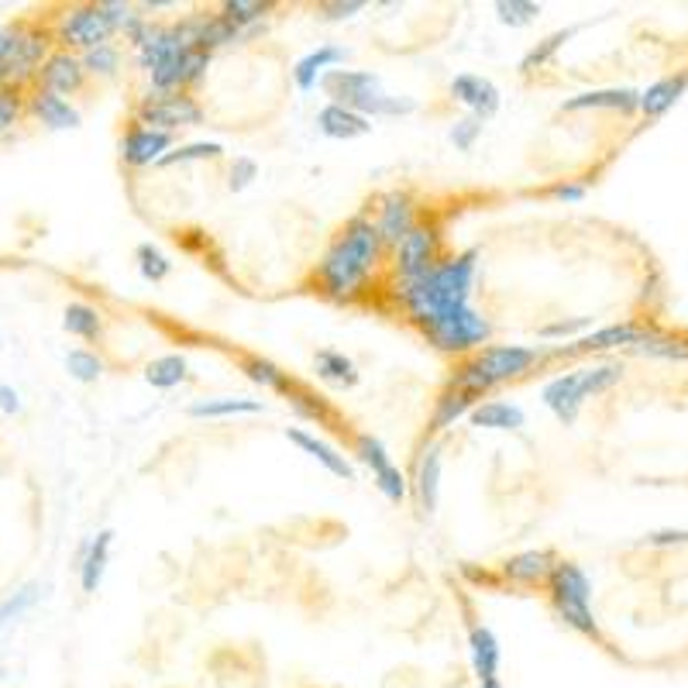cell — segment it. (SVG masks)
I'll return each mask as SVG.
<instances>
[{
	"label": "cell",
	"instance_id": "obj_18",
	"mask_svg": "<svg viewBox=\"0 0 688 688\" xmlns=\"http://www.w3.org/2000/svg\"><path fill=\"white\" fill-rule=\"evenodd\" d=\"M640 97L644 90H630V87H613V90H589L578 93L572 100H564L561 111H620V114H637L640 111Z\"/></svg>",
	"mask_w": 688,
	"mask_h": 688
},
{
	"label": "cell",
	"instance_id": "obj_51",
	"mask_svg": "<svg viewBox=\"0 0 688 688\" xmlns=\"http://www.w3.org/2000/svg\"><path fill=\"white\" fill-rule=\"evenodd\" d=\"M555 196L564 200V204H578V200L585 196V183H558Z\"/></svg>",
	"mask_w": 688,
	"mask_h": 688
},
{
	"label": "cell",
	"instance_id": "obj_2",
	"mask_svg": "<svg viewBox=\"0 0 688 688\" xmlns=\"http://www.w3.org/2000/svg\"><path fill=\"white\" fill-rule=\"evenodd\" d=\"M379 258H382V238H379L375 220H369L366 214L352 217L320 258L317 266L320 290L331 300L361 296L379 266Z\"/></svg>",
	"mask_w": 688,
	"mask_h": 688
},
{
	"label": "cell",
	"instance_id": "obj_22",
	"mask_svg": "<svg viewBox=\"0 0 688 688\" xmlns=\"http://www.w3.org/2000/svg\"><path fill=\"white\" fill-rule=\"evenodd\" d=\"M286 437L296 444V448H300L303 455H310L314 461H320L323 469H328L331 475H337V479H348V482L355 479V469L348 464V458H344V455H337V451L331 448L328 441H320L317 434H310V431H300V428H290V431H286Z\"/></svg>",
	"mask_w": 688,
	"mask_h": 688
},
{
	"label": "cell",
	"instance_id": "obj_44",
	"mask_svg": "<svg viewBox=\"0 0 688 688\" xmlns=\"http://www.w3.org/2000/svg\"><path fill=\"white\" fill-rule=\"evenodd\" d=\"M138 269H141V276H145L149 282H162V279L173 272V262L162 255L155 245H138Z\"/></svg>",
	"mask_w": 688,
	"mask_h": 688
},
{
	"label": "cell",
	"instance_id": "obj_32",
	"mask_svg": "<svg viewBox=\"0 0 688 688\" xmlns=\"http://www.w3.org/2000/svg\"><path fill=\"white\" fill-rule=\"evenodd\" d=\"M187 379V358L183 355H162L145 366V382L155 390H173Z\"/></svg>",
	"mask_w": 688,
	"mask_h": 688
},
{
	"label": "cell",
	"instance_id": "obj_34",
	"mask_svg": "<svg viewBox=\"0 0 688 688\" xmlns=\"http://www.w3.org/2000/svg\"><path fill=\"white\" fill-rule=\"evenodd\" d=\"M245 375L252 379V382H258V386H266V390H276V393H282V396H290L296 386H293V379L282 372L279 366H272V361H266V358H245Z\"/></svg>",
	"mask_w": 688,
	"mask_h": 688
},
{
	"label": "cell",
	"instance_id": "obj_9",
	"mask_svg": "<svg viewBox=\"0 0 688 688\" xmlns=\"http://www.w3.org/2000/svg\"><path fill=\"white\" fill-rule=\"evenodd\" d=\"M52 52H55L52 28L35 25V22H25V28H22V42H17V52H14L11 69H8V87L25 90L28 84H35V79H38V69L46 66V59H49Z\"/></svg>",
	"mask_w": 688,
	"mask_h": 688
},
{
	"label": "cell",
	"instance_id": "obj_25",
	"mask_svg": "<svg viewBox=\"0 0 688 688\" xmlns=\"http://www.w3.org/2000/svg\"><path fill=\"white\" fill-rule=\"evenodd\" d=\"M417 499L423 513H434L437 506V493H441V448L437 444H428L417 461Z\"/></svg>",
	"mask_w": 688,
	"mask_h": 688
},
{
	"label": "cell",
	"instance_id": "obj_23",
	"mask_svg": "<svg viewBox=\"0 0 688 688\" xmlns=\"http://www.w3.org/2000/svg\"><path fill=\"white\" fill-rule=\"evenodd\" d=\"M469 651H472V667H475V678L479 685L485 681H499V640L496 634L489 630V626H472V634H469Z\"/></svg>",
	"mask_w": 688,
	"mask_h": 688
},
{
	"label": "cell",
	"instance_id": "obj_46",
	"mask_svg": "<svg viewBox=\"0 0 688 688\" xmlns=\"http://www.w3.org/2000/svg\"><path fill=\"white\" fill-rule=\"evenodd\" d=\"M255 179H258V162L249 158V155L234 158L231 176H228V187H231L234 193H241V190H249V187L255 183Z\"/></svg>",
	"mask_w": 688,
	"mask_h": 688
},
{
	"label": "cell",
	"instance_id": "obj_17",
	"mask_svg": "<svg viewBox=\"0 0 688 688\" xmlns=\"http://www.w3.org/2000/svg\"><path fill=\"white\" fill-rule=\"evenodd\" d=\"M451 97L461 100L464 107L472 111V117L485 120V117H493L499 111V90L493 79H485V76H475V73H461L451 79Z\"/></svg>",
	"mask_w": 688,
	"mask_h": 688
},
{
	"label": "cell",
	"instance_id": "obj_28",
	"mask_svg": "<svg viewBox=\"0 0 688 688\" xmlns=\"http://www.w3.org/2000/svg\"><path fill=\"white\" fill-rule=\"evenodd\" d=\"M475 393H469V390H455V386H448L441 396H437V403H434V413H431V431H448V428H455V423L464 417V413H472L475 410Z\"/></svg>",
	"mask_w": 688,
	"mask_h": 688
},
{
	"label": "cell",
	"instance_id": "obj_26",
	"mask_svg": "<svg viewBox=\"0 0 688 688\" xmlns=\"http://www.w3.org/2000/svg\"><path fill=\"white\" fill-rule=\"evenodd\" d=\"M337 63H344V49H337V46H320V49L307 52L293 66L296 87L300 90H314L317 79H323V73H331V66H337Z\"/></svg>",
	"mask_w": 688,
	"mask_h": 688
},
{
	"label": "cell",
	"instance_id": "obj_53",
	"mask_svg": "<svg viewBox=\"0 0 688 688\" xmlns=\"http://www.w3.org/2000/svg\"><path fill=\"white\" fill-rule=\"evenodd\" d=\"M479 688H502L499 681H485V685H479Z\"/></svg>",
	"mask_w": 688,
	"mask_h": 688
},
{
	"label": "cell",
	"instance_id": "obj_52",
	"mask_svg": "<svg viewBox=\"0 0 688 688\" xmlns=\"http://www.w3.org/2000/svg\"><path fill=\"white\" fill-rule=\"evenodd\" d=\"M169 8H176L173 0H145V4H141L138 11H169Z\"/></svg>",
	"mask_w": 688,
	"mask_h": 688
},
{
	"label": "cell",
	"instance_id": "obj_49",
	"mask_svg": "<svg viewBox=\"0 0 688 688\" xmlns=\"http://www.w3.org/2000/svg\"><path fill=\"white\" fill-rule=\"evenodd\" d=\"M361 11H366V0H328V4H320V14L328 22H344V17H355Z\"/></svg>",
	"mask_w": 688,
	"mask_h": 688
},
{
	"label": "cell",
	"instance_id": "obj_40",
	"mask_svg": "<svg viewBox=\"0 0 688 688\" xmlns=\"http://www.w3.org/2000/svg\"><path fill=\"white\" fill-rule=\"evenodd\" d=\"M355 455L361 458V464H369L372 475H379L382 469H390V451H386V444H382L379 437L372 434H355Z\"/></svg>",
	"mask_w": 688,
	"mask_h": 688
},
{
	"label": "cell",
	"instance_id": "obj_42",
	"mask_svg": "<svg viewBox=\"0 0 688 688\" xmlns=\"http://www.w3.org/2000/svg\"><path fill=\"white\" fill-rule=\"evenodd\" d=\"M286 399H290V407H293V413H296L300 420H314V423H328V420H331V407H328V403H323L320 396H314V393L293 390Z\"/></svg>",
	"mask_w": 688,
	"mask_h": 688
},
{
	"label": "cell",
	"instance_id": "obj_36",
	"mask_svg": "<svg viewBox=\"0 0 688 688\" xmlns=\"http://www.w3.org/2000/svg\"><path fill=\"white\" fill-rule=\"evenodd\" d=\"M220 155H225V145H220V141H190V145L173 149L158 166L169 169V166H183V162H204V158H220Z\"/></svg>",
	"mask_w": 688,
	"mask_h": 688
},
{
	"label": "cell",
	"instance_id": "obj_33",
	"mask_svg": "<svg viewBox=\"0 0 688 688\" xmlns=\"http://www.w3.org/2000/svg\"><path fill=\"white\" fill-rule=\"evenodd\" d=\"M269 11L272 4H262V0H225V4H220V14H225L228 22H234L238 28H245L252 35L262 28Z\"/></svg>",
	"mask_w": 688,
	"mask_h": 688
},
{
	"label": "cell",
	"instance_id": "obj_8",
	"mask_svg": "<svg viewBox=\"0 0 688 688\" xmlns=\"http://www.w3.org/2000/svg\"><path fill=\"white\" fill-rule=\"evenodd\" d=\"M428 334V341L434 344L437 352H448V355H461V352H472V348H482L485 341H489L493 334V323L485 320L479 310H461L458 317H448L434 323V328L423 331Z\"/></svg>",
	"mask_w": 688,
	"mask_h": 688
},
{
	"label": "cell",
	"instance_id": "obj_50",
	"mask_svg": "<svg viewBox=\"0 0 688 688\" xmlns=\"http://www.w3.org/2000/svg\"><path fill=\"white\" fill-rule=\"evenodd\" d=\"M0 410H4V413H22V396H17V390L8 386V382H0Z\"/></svg>",
	"mask_w": 688,
	"mask_h": 688
},
{
	"label": "cell",
	"instance_id": "obj_4",
	"mask_svg": "<svg viewBox=\"0 0 688 688\" xmlns=\"http://www.w3.org/2000/svg\"><path fill=\"white\" fill-rule=\"evenodd\" d=\"M623 379V366L620 361H610V366H593V369H575L569 375H558L544 386L540 399L561 423H575L585 399L599 396L606 390H613Z\"/></svg>",
	"mask_w": 688,
	"mask_h": 688
},
{
	"label": "cell",
	"instance_id": "obj_38",
	"mask_svg": "<svg viewBox=\"0 0 688 688\" xmlns=\"http://www.w3.org/2000/svg\"><path fill=\"white\" fill-rule=\"evenodd\" d=\"M38 585H25V589H17V593H11L4 602H0V630H4L8 623H14V620H22L31 606L38 602Z\"/></svg>",
	"mask_w": 688,
	"mask_h": 688
},
{
	"label": "cell",
	"instance_id": "obj_10",
	"mask_svg": "<svg viewBox=\"0 0 688 688\" xmlns=\"http://www.w3.org/2000/svg\"><path fill=\"white\" fill-rule=\"evenodd\" d=\"M441 262V234L437 228L428 225H417L407 238H403V245L396 249V282H413L423 279L434 266Z\"/></svg>",
	"mask_w": 688,
	"mask_h": 688
},
{
	"label": "cell",
	"instance_id": "obj_24",
	"mask_svg": "<svg viewBox=\"0 0 688 688\" xmlns=\"http://www.w3.org/2000/svg\"><path fill=\"white\" fill-rule=\"evenodd\" d=\"M555 564L558 561H555L551 551H520V555L502 561V575L510 582H520V585H537L544 578H551Z\"/></svg>",
	"mask_w": 688,
	"mask_h": 688
},
{
	"label": "cell",
	"instance_id": "obj_29",
	"mask_svg": "<svg viewBox=\"0 0 688 688\" xmlns=\"http://www.w3.org/2000/svg\"><path fill=\"white\" fill-rule=\"evenodd\" d=\"M314 366H317V375L323 382H334V386H355L358 382V369H355V361L344 355V352H334V348H320L314 355Z\"/></svg>",
	"mask_w": 688,
	"mask_h": 688
},
{
	"label": "cell",
	"instance_id": "obj_48",
	"mask_svg": "<svg viewBox=\"0 0 688 688\" xmlns=\"http://www.w3.org/2000/svg\"><path fill=\"white\" fill-rule=\"evenodd\" d=\"M593 323V317H569V320H555V323H544L540 328V337H569V334H578Z\"/></svg>",
	"mask_w": 688,
	"mask_h": 688
},
{
	"label": "cell",
	"instance_id": "obj_30",
	"mask_svg": "<svg viewBox=\"0 0 688 688\" xmlns=\"http://www.w3.org/2000/svg\"><path fill=\"white\" fill-rule=\"evenodd\" d=\"M266 410V403L262 399H200L190 407V417H200V420H214V417H234V413H262Z\"/></svg>",
	"mask_w": 688,
	"mask_h": 688
},
{
	"label": "cell",
	"instance_id": "obj_41",
	"mask_svg": "<svg viewBox=\"0 0 688 688\" xmlns=\"http://www.w3.org/2000/svg\"><path fill=\"white\" fill-rule=\"evenodd\" d=\"M66 372L76 379V382H97L100 375H104V361H100L93 352L87 348H73L66 355Z\"/></svg>",
	"mask_w": 688,
	"mask_h": 688
},
{
	"label": "cell",
	"instance_id": "obj_16",
	"mask_svg": "<svg viewBox=\"0 0 688 688\" xmlns=\"http://www.w3.org/2000/svg\"><path fill=\"white\" fill-rule=\"evenodd\" d=\"M28 114L38 120V125H46L49 131H69V128L79 125V111L69 104V100L52 93V90H42V87H31Z\"/></svg>",
	"mask_w": 688,
	"mask_h": 688
},
{
	"label": "cell",
	"instance_id": "obj_21",
	"mask_svg": "<svg viewBox=\"0 0 688 688\" xmlns=\"http://www.w3.org/2000/svg\"><path fill=\"white\" fill-rule=\"evenodd\" d=\"M685 90H688V69H678V73H667V76L654 79V84L647 87L644 97H640V114H644L647 120L661 117L667 107H675V100H678Z\"/></svg>",
	"mask_w": 688,
	"mask_h": 688
},
{
	"label": "cell",
	"instance_id": "obj_5",
	"mask_svg": "<svg viewBox=\"0 0 688 688\" xmlns=\"http://www.w3.org/2000/svg\"><path fill=\"white\" fill-rule=\"evenodd\" d=\"M548 596L555 613L572 626V630L585 634V637H599V623L593 613V582L578 564L572 561H558L555 572L548 578Z\"/></svg>",
	"mask_w": 688,
	"mask_h": 688
},
{
	"label": "cell",
	"instance_id": "obj_31",
	"mask_svg": "<svg viewBox=\"0 0 688 688\" xmlns=\"http://www.w3.org/2000/svg\"><path fill=\"white\" fill-rule=\"evenodd\" d=\"M63 328L84 341H97L104 334V320H100L97 307H90V303H69L63 314Z\"/></svg>",
	"mask_w": 688,
	"mask_h": 688
},
{
	"label": "cell",
	"instance_id": "obj_15",
	"mask_svg": "<svg viewBox=\"0 0 688 688\" xmlns=\"http://www.w3.org/2000/svg\"><path fill=\"white\" fill-rule=\"evenodd\" d=\"M647 328L637 320H620V323H606L599 331H589L585 337H578L569 348H558V355H582V352H613V348H634Z\"/></svg>",
	"mask_w": 688,
	"mask_h": 688
},
{
	"label": "cell",
	"instance_id": "obj_13",
	"mask_svg": "<svg viewBox=\"0 0 688 688\" xmlns=\"http://www.w3.org/2000/svg\"><path fill=\"white\" fill-rule=\"evenodd\" d=\"M173 152V135L166 131H152L145 125H131L120 138V158L128 162L135 169H145V166H158L162 158Z\"/></svg>",
	"mask_w": 688,
	"mask_h": 688
},
{
	"label": "cell",
	"instance_id": "obj_47",
	"mask_svg": "<svg viewBox=\"0 0 688 688\" xmlns=\"http://www.w3.org/2000/svg\"><path fill=\"white\" fill-rule=\"evenodd\" d=\"M479 135H482V120L479 117H461V120H455V128H451V141H455V149H461V152H469L479 141Z\"/></svg>",
	"mask_w": 688,
	"mask_h": 688
},
{
	"label": "cell",
	"instance_id": "obj_7",
	"mask_svg": "<svg viewBox=\"0 0 688 688\" xmlns=\"http://www.w3.org/2000/svg\"><path fill=\"white\" fill-rule=\"evenodd\" d=\"M204 120V107L190 93H149L135 111V125H145L152 131L173 135L176 128H193Z\"/></svg>",
	"mask_w": 688,
	"mask_h": 688
},
{
	"label": "cell",
	"instance_id": "obj_11",
	"mask_svg": "<svg viewBox=\"0 0 688 688\" xmlns=\"http://www.w3.org/2000/svg\"><path fill=\"white\" fill-rule=\"evenodd\" d=\"M472 361L485 372V379H489L493 386H499V382L527 375L540 361V348H527V344H489V348H482Z\"/></svg>",
	"mask_w": 688,
	"mask_h": 688
},
{
	"label": "cell",
	"instance_id": "obj_12",
	"mask_svg": "<svg viewBox=\"0 0 688 688\" xmlns=\"http://www.w3.org/2000/svg\"><path fill=\"white\" fill-rule=\"evenodd\" d=\"M35 87L52 90V93H59V97L79 93V90L87 87V66H84V55L66 52V49H55V52L46 59V66L38 69Z\"/></svg>",
	"mask_w": 688,
	"mask_h": 688
},
{
	"label": "cell",
	"instance_id": "obj_43",
	"mask_svg": "<svg viewBox=\"0 0 688 688\" xmlns=\"http://www.w3.org/2000/svg\"><path fill=\"white\" fill-rule=\"evenodd\" d=\"M496 14H499L502 25L520 28V25H531L534 22V17L540 14V4H534V0H499Z\"/></svg>",
	"mask_w": 688,
	"mask_h": 688
},
{
	"label": "cell",
	"instance_id": "obj_1",
	"mask_svg": "<svg viewBox=\"0 0 688 688\" xmlns=\"http://www.w3.org/2000/svg\"><path fill=\"white\" fill-rule=\"evenodd\" d=\"M479 272V252H461L455 258H441L437 266L413 282H396V300L407 307L410 320L420 323V331L434 328V323L458 317L472 307Z\"/></svg>",
	"mask_w": 688,
	"mask_h": 688
},
{
	"label": "cell",
	"instance_id": "obj_39",
	"mask_svg": "<svg viewBox=\"0 0 688 688\" xmlns=\"http://www.w3.org/2000/svg\"><path fill=\"white\" fill-rule=\"evenodd\" d=\"M84 66H87V76H114L120 69V49L114 42L97 46L84 52Z\"/></svg>",
	"mask_w": 688,
	"mask_h": 688
},
{
	"label": "cell",
	"instance_id": "obj_27",
	"mask_svg": "<svg viewBox=\"0 0 688 688\" xmlns=\"http://www.w3.org/2000/svg\"><path fill=\"white\" fill-rule=\"evenodd\" d=\"M523 410L517 403H506V399H489V403H479L472 410V423L482 431H520L523 428Z\"/></svg>",
	"mask_w": 688,
	"mask_h": 688
},
{
	"label": "cell",
	"instance_id": "obj_35",
	"mask_svg": "<svg viewBox=\"0 0 688 688\" xmlns=\"http://www.w3.org/2000/svg\"><path fill=\"white\" fill-rule=\"evenodd\" d=\"M28 111V97L17 87H0V138H8Z\"/></svg>",
	"mask_w": 688,
	"mask_h": 688
},
{
	"label": "cell",
	"instance_id": "obj_20",
	"mask_svg": "<svg viewBox=\"0 0 688 688\" xmlns=\"http://www.w3.org/2000/svg\"><path fill=\"white\" fill-rule=\"evenodd\" d=\"M111 544H114V531H100L87 548L84 555H79V585H84V593H97L100 582H104V572H107V561H111Z\"/></svg>",
	"mask_w": 688,
	"mask_h": 688
},
{
	"label": "cell",
	"instance_id": "obj_45",
	"mask_svg": "<svg viewBox=\"0 0 688 688\" xmlns=\"http://www.w3.org/2000/svg\"><path fill=\"white\" fill-rule=\"evenodd\" d=\"M375 479V489L386 496L390 502H403L407 499V479H403V472L396 469V464H390V469H382L379 475H372Z\"/></svg>",
	"mask_w": 688,
	"mask_h": 688
},
{
	"label": "cell",
	"instance_id": "obj_37",
	"mask_svg": "<svg viewBox=\"0 0 688 688\" xmlns=\"http://www.w3.org/2000/svg\"><path fill=\"white\" fill-rule=\"evenodd\" d=\"M575 35V28H564V31H555L551 38H544V42H537L527 55H523V63H520V73H534V69H540L544 63H548V59L569 42V38Z\"/></svg>",
	"mask_w": 688,
	"mask_h": 688
},
{
	"label": "cell",
	"instance_id": "obj_6",
	"mask_svg": "<svg viewBox=\"0 0 688 688\" xmlns=\"http://www.w3.org/2000/svg\"><path fill=\"white\" fill-rule=\"evenodd\" d=\"M49 28H52V38H55V49H66V52H76V49L90 52L97 46L111 42V35L117 31L100 4L63 8L55 14V22Z\"/></svg>",
	"mask_w": 688,
	"mask_h": 688
},
{
	"label": "cell",
	"instance_id": "obj_19",
	"mask_svg": "<svg viewBox=\"0 0 688 688\" xmlns=\"http://www.w3.org/2000/svg\"><path fill=\"white\" fill-rule=\"evenodd\" d=\"M317 128L320 135L337 138V141H348V138H361L372 131V120L366 114H358L352 107H341V104H328L317 111Z\"/></svg>",
	"mask_w": 688,
	"mask_h": 688
},
{
	"label": "cell",
	"instance_id": "obj_3",
	"mask_svg": "<svg viewBox=\"0 0 688 688\" xmlns=\"http://www.w3.org/2000/svg\"><path fill=\"white\" fill-rule=\"evenodd\" d=\"M320 87L334 97V104L352 107L358 114L372 117H393V114H410L417 104L413 100H399V97H386L379 90V76L369 69H331L323 73Z\"/></svg>",
	"mask_w": 688,
	"mask_h": 688
},
{
	"label": "cell",
	"instance_id": "obj_14",
	"mask_svg": "<svg viewBox=\"0 0 688 688\" xmlns=\"http://www.w3.org/2000/svg\"><path fill=\"white\" fill-rule=\"evenodd\" d=\"M375 228H379V238L382 245L390 249H399L403 238H407L413 228H417V214H413V200L407 193H386L379 200V217H375Z\"/></svg>",
	"mask_w": 688,
	"mask_h": 688
}]
</instances>
